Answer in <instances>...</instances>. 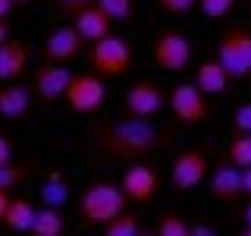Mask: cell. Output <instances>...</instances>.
I'll use <instances>...</instances> for the list:
<instances>
[{"label":"cell","mask_w":251,"mask_h":236,"mask_svg":"<svg viewBox=\"0 0 251 236\" xmlns=\"http://www.w3.org/2000/svg\"><path fill=\"white\" fill-rule=\"evenodd\" d=\"M94 142L107 157L113 161H135L157 151V148L170 145V129H163L157 120H145V117H120L94 129Z\"/></svg>","instance_id":"1"},{"label":"cell","mask_w":251,"mask_h":236,"mask_svg":"<svg viewBox=\"0 0 251 236\" xmlns=\"http://www.w3.org/2000/svg\"><path fill=\"white\" fill-rule=\"evenodd\" d=\"M126 199L123 186L116 183H91L82 189V195H78V214H82L85 224L91 227H104L110 220H116L120 214H126Z\"/></svg>","instance_id":"2"},{"label":"cell","mask_w":251,"mask_h":236,"mask_svg":"<svg viewBox=\"0 0 251 236\" xmlns=\"http://www.w3.org/2000/svg\"><path fill=\"white\" fill-rule=\"evenodd\" d=\"M132 60H135V54H132L129 41L120 38V35L100 38V41H94L91 51H88L91 73H98L100 79H120V76H126L132 69Z\"/></svg>","instance_id":"3"},{"label":"cell","mask_w":251,"mask_h":236,"mask_svg":"<svg viewBox=\"0 0 251 236\" xmlns=\"http://www.w3.org/2000/svg\"><path fill=\"white\" fill-rule=\"evenodd\" d=\"M167 104L173 110L179 126H201L214 117V107H210L207 94H201V88L195 82H179L167 91Z\"/></svg>","instance_id":"4"},{"label":"cell","mask_w":251,"mask_h":236,"mask_svg":"<svg viewBox=\"0 0 251 236\" xmlns=\"http://www.w3.org/2000/svg\"><path fill=\"white\" fill-rule=\"evenodd\" d=\"M217 60L232 79H248L251 76V29L248 26H232L223 31L217 41Z\"/></svg>","instance_id":"5"},{"label":"cell","mask_w":251,"mask_h":236,"mask_svg":"<svg viewBox=\"0 0 251 236\" xmlns=\"http://www.w3.org/2000/svg\"><path fill=\"white\" fill-rule=\"evenodd\" d=\"M151 60L163 73H182L192 63V41L179 29H163L151 41Z\"/></svg>","instance_id":"6"},{"label":"cell","mask_w":251,"mask_h":236,"mask_svg":"<svg viewBox=\"0 0 251 236\" xmlns=\"http://www.w3.org/2000/svg\"><path fill=\"white\" fill-rule=\"evenodd\" d=\"M63 101H66V107L73 114H94L107 101V85L98 73H78V76H73L69 91Z\"/></svg>","instance_id":"7"},{"label":"cell","mask_w":251,"mask_h":236,"mask_svg":"<svg viewBox=\"0 0 251 236\" xmlns=\"http://www.w3.org/2000/svg\"><path fill=\"white\" fill-rule=\"evenodd\" d=\"M207 177H210V164H207V154L201 148H185L170 164V183L176 189H182V192L198 189Z\"/></svg>","instance_id":"8"},{"label":"cell","mask_w":251,"mask_h":236,"mask_svg":"<svg viewBox=\"0 0 251 236\" xmlns=\"http://www.w3.org/2000/svg\"><path fill=\"white\" fill-rule=\"evenodd\" d=\"M75 73H69L66 63H50L44 60L41 66L35 69V76H31V91H35L38 101H44V104H53V101H63L69 91V82H73Z\"/></svg>","instance_id":"9"},{"label":"cell","mask_w":251,"mask_h":236,"mask_svg":"<svg viewBox=\"0 0 251 236\" xmlns=\"http://www.w3.org/2000/svg\"><path fill=\"white\" fill-rule=\"evenodd\" d=\"M163 104H167V91H163L157 82H151V79H138V82H132L129 91H126V98H123V110H126V114H129V117H145V120L157 117L163 110Z\"/></svg>","instance_id":"10"},{"label":"cell","mask_w":251,"mask_h":236,"mask_svg":"<svg viewBox=\"0 0 251 236\" xmlns=\"http://www.w3.org/2000/svg\"><path fill=\"white\" fill-rule=\"evenodd\" d=\"M82 47H85V38L78 35V29L69 22V26H57V29L47 31L44 41H41V54H44V60H50V63H69L82 54Z\"/></svg>","instance_id":"11"},{"label":"cell","mask_w":251,"mask_h":236,"mask_svg":"<svg viewBox=\"0 0 251 236\" xmlns=\"http://www.w3.org/2000/svg\"><path fill=\"white\" fill-rule=\"evenodd\" d=\"M123 192L129 202L135 205H148L157 195V189H160V177H157L154 167H148V164H132L129 170L123 173Z\"/></svg>","instance_id":"12"},{"label":"cell","mask_w":251,"mask_h":236,"mask_svg":"<svg viewBox=\"0 0 251 236\" xmlns=\"http://www.w3.org/2000/svg\"><path fill=\"white\" fill-rule=\"evenodd\" d=\"M207 189H210V195H214L217 202H239L242 195H245V189H242V170L226 157L217 170H210Z\"/></svg>","instance_id":"13"},{"label":"cell","mask_w":251,"mask_h":236,"mask_svg":"<svg viewBox=\"0 0 251 236\" xmlns=\"http://www.w3.org/2000/svg\"><path fill=\"white\" fill-rule=\"evenodd\" d=\"M28 60H31V51H28L25 41L10 38L6 44H0V85L16 82V79L28 69Z\"/></svg>","instance_id":"14"},{"label":"cell","mask_w":251,"mask_h":236,"mask_svg":"<svg viewBox=\"0 0 251 236\" xmlns=\"http://www.w3.org/2000/svg\"><path fill=\"white\" fill-rule=\"evenodd\" d=\"M31 91L22 82H3L0 85V120H22L31 107Z\"/></svg>","instance_id":"15"},{"label":"cell","mask_w":251,"mask_h":236,"mask_svg":"<svg viewBox=\"0 0 251 236\" xmlns=\"http://www.w3.org/2000/svg\"><path fill=\"white\" fill-rule=\"evenodd\" d=\"M73 26L78 29V35H82L85 41L94 44V41H100V38L110 35V26H113V19H107V13L100 10L98 3H94V6H85L82 13L73 16Z\"/></svg>","instance_id":"16"},{"label":"cell","mask_w":251,"mask_h":236,"mask_svg":"<svg viewBox=\"0 0 251 236\" xmlns=\"http://www.w3.org/2000/svg\"><path fill=\"white\" fill-rule=\"evenodd\" d=\"M232 76L223 69V63H220L217 57L214 60H204L198 69H195V85L201 88V94H207V98H217V94H223L226 88H229Z\"/></svg>","instance_id":"17"},{"label":"cell","mask_w":251,"mask_h":236,"mask_svg":"<svg viewBox=\"0 0 251 236\" xmlns=\"http://www.w3.org/2000/svg\"><path fill=\"white\" fill-rule=\"evenodd\" d=\"M35 214H38V208H35L28 199H13L10 208H6L3 227H6V230H13V233H31Z\"/></svg>","instance_id":"18"},{"label":"cell","mask_w":251,"mask_h":236,"mask_svg":"<svg viewBox=\"0 0 251 236\" xmlns=\"http://www.w3.org/2000/svg\"><path fill=\"white\" fill-rule=\"evenodd\" d=\"M63 233H66V220H63L60 208H50V205L38 208L35 224H31V236H63Z\"/></svg>","instance_id":"19"},{"label":"cell","mask_w":251,"mask_h":236,"mask_svg":"<svg viewBox=\"0 0 251 236\" xmlns=\"http://www.w3.org/2000/svg\"><path fill=\"white\" fill-rule=\"evenodd\" d=\"M145 227H141V217L138 214H120L116 220H110V224H104V230H100V236H138Z\"/></svg>","instance_id":"20"},{"label":"cell","mask_w":251,"mask_h":236,"mask_svg":"<svg viewBox=\"0 0 251 236\" xmlns=\"http://www.w3.org/2000/svg\"><path fill=\"white\" fill-rule=\"evenodd\" d=\"M229 161L235 164L239 170H248L251 167V132H235L232 142H229Z\"/></svg>","instance_id":"21"},{"label":"cell","mask_w":251,"mask_h":236,"mask_svg":"<svg viewBox=\"0 0 251 236\" xmlns=\"http://www.w3.org/2000/svg\"><path fill=\"white\" fill-rule=\"evenodd\" d=\"M157 236H192V224L176 211H167L157 220Z\"/></svg>","instance_id":"22"},{"label":"cell","mask_w":251,"mask_h":236,"mask_svg":"<svg viewBox=\"0 0 251 236\" xmlns=\"http://www.w3.org/2000/svg\"><path fill=\"white\" fill-rule=\"evenodd\" d=\"M31 177V167H25V164H3L0 167V192H10V189L22 186L25 179Z\"/></svg>","instance_id":"23"},{"label":"cell","mask_w":251,"mask_h":236,"mask_svg":"<svg viewBox=\"0 0 251 236\" xmlns=\"http://www.w3.org/2000/svg\"><path fill=\"white\" fill-rule=\"evenodd\" d=\"M41 199H44V205H50V208H60V205H66V199H69L66 179H63V177L47 179V183L41 186Z\"/></svg>","instance_id":"24"},{"label":"cell","mask_w":251,"mask_h":236,"mask_svg":"<svg viewBox=\"0 0 251 236\" xmlns=\"http://www.w3.org/2000/svg\"><path fill=\"white\" fill-rule=\"evenodd\" d=\"M98 6L113 22H129L135 16V0H98Z\"/></svg>","instance_id":"25"},{"label":"cell","mask_w":251,"mask_h":236,"mask_svg":"<svg viewBox=\"0 0 251 236\" xmlns=\"http://www.w3.org/2000/svg\"><path fill=\"white\" fill-rule=\"evenodd\" d=\"M198 10L214 22H223L235 10V0H198Z\"/></svg>","instance_id":"26"},{"label":"cell","mask_w":251,"mask_h":236,"mask_svg":"<svg viewBox=\"0 0 251 236\" xmlns=\"http://www.w3.org/2000/svg\"><path fill=\"white\" fill-rule=\"evenodd\" d=\"M154 3L170 16H185V13H192L195 6H198V0H154Z\"/></svg>","instance_id":"27"},{"label":"cell","mask_w":251,"mask_h":236,"mask_svg":"<svg viewBox=\"0 0 251 236\" xmlns=\"http://www.w3.org/2000/svg\"><path fill=\"white\" fill-rule=\"evenodd\" d=\"M232 129H235V132H251V101H245V104L235 107V114H232Z\"/></svg>","instance_id":"28"},{"label":"cell","mask_w":251,"mask_h":236,"mask_svg":"<svg viewBox=\"0 0 251 236\" xmlns=\"http://www.w3.org/2000/svg\"><path fill=\"white\" fill-rule=\"evenodd\" d=\"M94 3H98V0H57V6L69 16V19H73L75 13H82L85 6H94Z\"/></svg>","instance_id":"29"},{"label":"cell","mask_w":251,"mask_h":236,"mask_svg":"<svg viewBox=\"0 0 251 236\" xmlns=\"http://www.w3.org/2000/svg\"><path fill=\"white\" fill-rule=\"evenodd\" d=\"M3 164H13V139L0 132V167Z\"/></svg>","instance_id":"30"},{"label":"cell","mask_w":251,"mask_h":236,"mask_svg":"<svg viewBox=\"0 0 251 236\" xmlns=\"http://www.w3.org/2000/svg\"><path fill=\"white\" fill-rule=\"evenodd\" d=\"M192 236H217V230L210 224H192Z\"/></svg>","instance_id":"31"},{"label":"cell","mask_w":251,"mask_h":236,"mask_svg":"<svg viewBox=\"0 0 251 236\" xmlns=\"http://www.w3.org/2000/svg\"><path fill=\"white\" fill-rule=\"evenodd\" d=\"M10 202H13L10 192H0V224H3V217H6V208H10Z\"/></svg>","instance_id":"32"},{"label":"cell","mask_w":251,"mask_h":236,"mask_svg":"<svg viewBox=\"0 0 251 236\" xmlns=\"http://www.w3.org/2000/svg\"><path fill=\"white\" fill-rule=\"evenodd\" d=\"M13 0H0V19H10V13H13Z\"/></svg>","instance_id":"33"},{"label":"cell","mask_w":251,"mask_h":236,"mask_svg":"<svg viewBox=\"0 0 251 236\" xmlns=\"http://www.w3.org/2000/svg\"><path fill=\"white\" fill-rule=\"evenodd\" d=\"M6 41H10V22L0 19V44H6Z\"/></svg>","instance_id":"34"},{"label":"cell","mask_w":251,"mask_h":236,"mask_svg":"<svg viewBox=\"0 0 251 236\" xmlns=\"http://www.w3.org/2000/svg\"><path fill=\"white\" fill-rule=\"evenodd\" d=\"M242 189H245V195H251V167L242 170Z\"/></svg>","instance_id":"35"},{"label":"cell","mask_w":251,"mask_h":236,"mask_svg":"<svg viewBox=\"0 0 251 236\" xmlns=\"http://www.w3.org/2000/svg\"><path fill=\"white\" fill-rule=\"evenodd\" d=\"M245 224H248V227H251V202H248V205H245Z\"/></svg>","instance_id":"36"},{"label":"cell","mask_w":251,"mask_h":236,"mask_svg":"<svg viewBox=\"0 0 251 236\" xmlns=\"http://www.w3.org/2000/svg\"><path fill=\"white\" fill-rule=\"evenodd\" d=\"M16 6H25V3H35V0H13Z\"/></svg>","instance_id":"37"},{"label":"cell","mask_w":251,"mask_h":236,"mask_svg":"<svg viewBox=\"0 0 251 236\" xmlns=\"http://www.w3.org/2000/svg\"><path fill=\"white\" fill-rule=\"evenodd\" d=\"M138 236H157V230H141Z\"/></svg>","instance_id":"38"},{"label":"cell","mask_w":251,"mask_h":236,"mask_svg":"<svg viewBox=\"0 0 251 236\" xmlns=\"http://www.w3.org/2000/svg\"><path fill=\"white\" fill-rule=\"evenodd\" d=\"M239 236H251V227H245V230H242V233H239Z\"/></svg>","instance_id":"39"}]
</instances>
